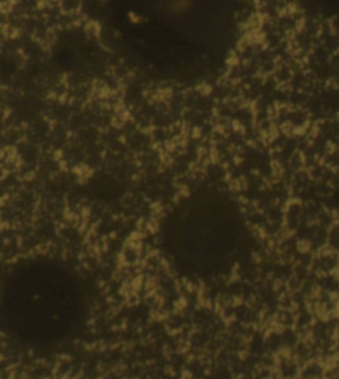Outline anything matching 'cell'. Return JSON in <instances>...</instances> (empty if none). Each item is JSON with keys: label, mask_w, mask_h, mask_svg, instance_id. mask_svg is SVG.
I'll use <instances>...</instances> for the list:
<instances>
[{"label": "cell", "mask_w": 339, "mask_h": 379, "mask_svg": "<svg viewBox=\"0 0 339 379\" xmlns=\"http://www.w3.org/2000/svg\"><path fill=\"white\" fill-rule=\"evenodd\" d=\"M244 222L225 195L197 192L176 207L166 224V239L180 259L207 263L225 257L240 246Z\"/></svg>", "instance_id": "1"}, {"label": "cell", "mask_w": 339, "mask_h": 379, "mask_svg": "<svg viewBox=\"0 0 339 379\" xmlns=\"http://www.w3.org/2000/svg\"><path fill=\"white\" fill-rule=\"evenodd\" d=\"M45 275L32 277L27 284H22L18 297L19 308L25 310L28 316L54 320L67 308L68 293L60 281Z\"/></svg>", "instance_id": "2"}]
</instances>
